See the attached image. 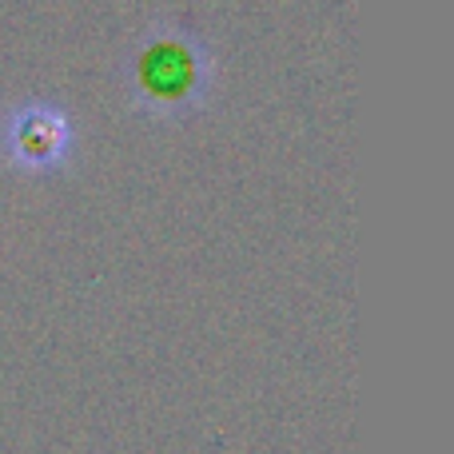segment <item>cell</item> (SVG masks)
Masks as SVG:
<instances>
[{
  "label": "cell",
  "instance_id": "obj_2",
  "mask_svg": "<svg viewBox=\"0 0 454 454\" xmlns=\"http://www.w3.org/2000/svg\"><path fill=\"white\" fill-rule=\"evenodd\" d=\"M76 116L52 96H20L0 112V160L20 176H60L76 160Z\"/></svg>",
  "mask_w": 454,
  "mask_h": 454
},
{
  "label": "cell",
  "instance_id": "obj_1",
  "mask_svg": "<svg viewBox=\"0 0 454 454\" xmlns=\"http://www.w3.org/2000/svg\"><path fill=\"white\" fill-rule=\"evenodd\" d=\"M215 84V56L196 28L156 24L136 36L124 60V92L140 116L180 124L204 112Z\"/></svg>",
  "mask_w": 454,
  "mask_h": 454
}]
</instances>
